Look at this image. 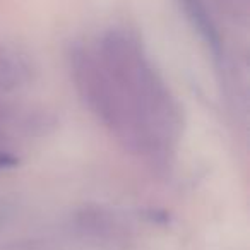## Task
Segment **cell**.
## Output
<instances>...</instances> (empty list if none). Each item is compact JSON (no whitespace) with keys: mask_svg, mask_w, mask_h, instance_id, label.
Here are the masks:
<instances>
[{"mask_svg":"<svg viewBox=\"0 0 250 250\" xmlns=\"http://www.w3.org/2000/svg\"><path fill=\"white\" fill-rule=\"evenodd\" d=\"M96 53L137 122L153 137L177 151L184 129L180 103L154 67L143 42L129 29L111 28L100 38Z\"/></svg>","mask_w":250,"mask_h":250,"instance_id":"cell-1","label":"cell"},{"mask_svg":"<svg viewBox=\"0 0 250 250\" xmlns=\"http://www.w3.org/2000/svg\"><path fill=\"white\" fill-rule=\"evenodd\" d=\"M67 60L74 87L96 120L130 154H136L156 171H168L175 160V149L153 137L137 122L104 69L96 48L74 43Z\"/></svg>","mask_w":250,"mask_h":250,"instance_id":"cell-2","label":"cell"},{"mask_svg":"<svg viewBox=\"0 0 250 250\" xmlns=\"http://www.w3.org/2000/svg\"><path fill=\"white\" fill-rule=\"evenodd\" d=\"M67 225L77 243L93 250H130L137 242L129 219L101 204H84L74 209Z\"/></svg>","mask_w":250,"mask_h":250,"instance_id":"cell-3","label":"cell"},{"mask_svg":"<svg viewBox=\"0 0 250 250\" xmlns=\"http://www.w3.org/2000/svg\"><path fill=\"white\" fill-rule=\"evenodd\" d=\"M35 77L31 55L16 43L0 40V94L19 93L31 86Z\"/></svg>","mask_w":250,"mask_h":250,"instance_id":"cell-4","label":"cell"},{"mask_svg":"<svg viewBox=\"0 0 250 250\" xmlns=\"http://www.w3.org/2000/svg\"><path fill=\"white\" fill-rule=\"evenodd\" d=\"M177 2L190 28L197 33L202 43L208 46L212 59L216 62H223V59H225V40H223L218 22L212 18L204 2L202 0H177Z\"/></svg>","mask_w":250,"mask_h":250,"instance_id":"cell-5","label":"cell"},{"mask_svg":"<svg viewBox=\"0 0 250 250\" xmlns=\"http://www.w3.org/2000/svg\"><path fill=\"white\" fill-rule=\"evenodd\" d=\"M9 208L7 206H4V204H0V228L7 223V219H9Z\"/></svg>","mask_w":250,"mask_h":250,"instance_id":"cell-6","label":"cell"}]
</instances>
